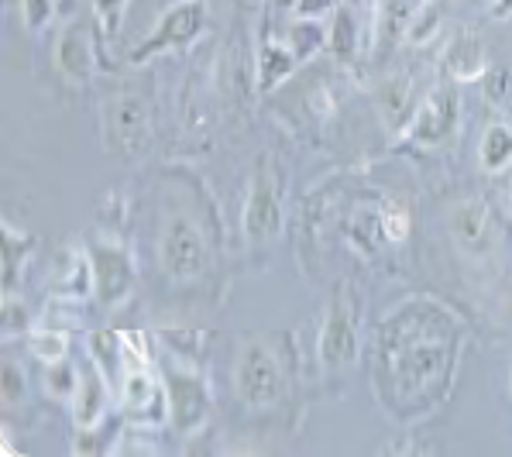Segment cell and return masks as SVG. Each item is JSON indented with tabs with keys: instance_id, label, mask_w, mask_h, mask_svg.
Wrapping results in <instances>:
<instances>
[{
	"instance_id": "ffe728a7",
	"label": "cell",
	"mask_w": 512,
	"mask_h": 457,
	"mask_svg": "<svg viewBox=\"0 0 512 457\" xmlns=\"http://www.w3.org/2000/svg\"><path fill=\"white\" fill-rule=\"evenodd\" d=\"M76 385H80V375H76L73 365H66V358L62 361H49V389L55 396H76Z\"/></svg>"
},
{
	"instance_id": "484cf974",
	"label": "cell",
	"mask_w": 512,
	"mask_h": 457,
	"mask_svg": "<svg viewBox=\"0 0 512 457\" xmlns=\"http://www.w3.org/2000/svg\"><path fill=\"white\" fill-rule=\"evenodd\" d=\"M121 4H124V0H97V11H100V14H110V18H117Z\"/></svg>"
},
{
	"instance_id": "d6986e66",
	"label": "cell",
	"mask_w": 512,
	"mask_h": 457,
	"mask_svg": "<svg viewBox=\"0 0 512 457\" xmlns=\"http://www.w3.org/2000/svg\"><path fill=\"white\" fill-rule=\"evenodd\" d=\"M330 45L337 55H348L358 45V25H354L351 11H337V18L330 21Z\"/></svg>"
},
{
	"instance_id": "44dd1931",
	"label": "cell",
	"mask_w": 512,
	"mask_h": 457,
	"mask_svg": "<svg viewBox=\"0 0 512 457\" xmlns=\"http://www.w3.org/2000/svg\"><path fill=\"white\" fill-rule=\"evenodd\" d=\"M31 344H35L38 358H45V361H62V358H66V337H62V334H52V330H45V334L31 337Z\"/></svg>"
},
{
	"instance_id": "5bb4252c",
	"label": "cell",
	"mask_w": 512,
	"mask_h": 457,
	"mask_svg": "<svg viewBox=\"0 0 512 457\" xmlns=\"http://www.w3.org/2000/svg\"><path fill=\"white\" fill-rule=\"evenodd\" d=\"M482 165L488 172H502L512 162V131L506 124H492L482 138Z\"/></svg>"
},
{
	"instance_id": "7a4b0ae2",
	"label": "cell",
	"mask_w": 512,
	"mask_h": 457,
	"mask_svg": "<svg viewBox=\"0 0 512 457\" xmlns=\"http://www.w3.org/2000/svg\"><path fill=\"white\" fill-rule=\"evenodd\" d=\"M203 262H207V248H203L200 231L183 217L169 220L162 234V265L169 269V275L193 279V275H200Z\"/></svg>"
},
{
	"instance_id": "277c9868",
	"label": "cell",
	"mask_w": 512,
	"mask_h": 457,
	"mask_svg": "<svg viewBox=\"0 0 512 457\" xmlns=\"http://www.w3.org/2000/svg\"><path fill=\"white\" fill-rule=\"evenodd\" d=\"M165 389H169V413L172 423L179 430H193L203 423L207 416V389L196 375L179 372V368H169L165 375Z\"/></svg>"
},
{
	"instance_id": "603a6c76",
	"label": "cell",
	"mask_w": 512,
	"mask_h": 457,
	"mask_svg": "<svg viewBox=\"0 0 512 457\" xmlns=\"http://www.w3.org/2000/svg\"><path fill=\"white\" fill-rule=\"evenodd\" d=\"M0 392H4V403H18L21 392H25V382H21L18 368L4 365V375H0Z\"/></svg>"
},
{
	"instance_id": "9a60e30c",
	"label": "cell",
	"mask_w": 512,
	"mask_h": 457,
	"mask_svg": "<svg viewBox=\"0 0 512 457\" xmlns=\"http://www.w3.org/2000/svg\"><path fill=\"white\" fill-rule=\"evenodd\" d=\"M296 66V55L289 45H265L262 59H258V73H262V90H272L275 83H282Z\"/></svg>"
},
{
	"instance_id": "3957f363",
	"label": "cell",
	"mask_w": 512,
	"mask_h": 457,
	"mask_svg": "<svg viewBox=\"0 0 512 457\" xmlns=\"http://www.w3.org/2000/svg\"><path fill=\"white\" fill-rule=\"evenodd\" d=\"M458 93L454 90H433L430 100H423V107L413 117V138L420 145H440L454 135L458 128Z\"/></svg>"
},
{
	"instance_id": "d4e9b609",
	"label": "cell",
	"mask_w": 512,
	"mask_h": 457,
	"mask_svg": "<svg viewBox=\"0 0 512 457\" xmlns=\"http://www.w3.org/2000/svg\"><path fill=\"white\" fill-rule=\"evenodd\" d=\"M330 7H334V0H296V11L299 18H324V14H330Z\"/></svg>"
},
{
	"instance_id": "6da1fadb",
	"label": "cell",
	"mask_w": 512,
	"mask_h": 457,
	"mask_svg": "<svg viewBox=\"0 0 512 457\" xmlns=\"http://www.w3.org/2000/svg\"><path fill=\"white\" fill-rule=\"evenodd\" d=\"M282 375L279 365L262 344H251L238 358V392L248 406H272L279 399Z\"/></svg>"
},
{
	"instance_id": "7c38bea8",
	"label": "cell",
	"mask_w": 512,
	"mask_h": 457,
	"mask_svg": "<svg viewBox=\"0 0 512 457\" xmlns=\"http://www.w3.org/2000/svg\"><path fill=\"white\" fill-rule=\"evenodd\" d=\"M55 59H59L62 73L73 76V80H83V76L90 73V38H86V31L83 28H69L66 35H62Z\"/></svg>"
},
{
	"instance_id": "2e32d148",
	"label": "cell",
	"mask_w": 512,
	"mask_h": 457,
	"mask_svg": "<svg viewBox=\"0 0 512 457\" xmlns=\"http://www.w3.org/2000/svg\"><path fill=\"white\" fill-rule=\"evenodd\" d=\"M327 42H330V35L317 18H299V25H293V31H289V49H293L296 62L310 59V55L324 49Z\"/></svg>"
},
{
	"instance_id": "30bf717a",
	"label": "cell",
	"mask_w": 512,
	"mask_h": 457,
	"mask_svg": "<svg viewBox=\"0 0 512 457\" xmlns=\"http://www.w3.org/2000/svg\"><path fill=\"white\" fill-rule=\"evenodd\" d=\"M444 66H447V73L458 76V80H475V76H482L485 52H482V45H478V38L475 35L454 38V42L447 45Z\"/></svg>"
},
{
	"instance_id": "ac0fdd59",
	"label": "cell",
	"mask_w": 512,
	"mask_h": 457,
	"mask_svg": "<svg viewBox=\"0 0 512 457\" xmlns=\"http://www.w3.org/2000/svg\"><path fill=\"white\" fill-rule=\"evenodd\" d=\"M382 107H385V117H389L396 128H403L409 110H413V104H409V83L406 80H389L382 86Z\"/></svg>"
},
{
	"instance_id": "4fadbf2b",
	"label": "cell",
	"mask_w": 512,
	"mask_h": 457,
	"mask_svg": "<svg viewBox=\"0 0 512 457\" xmlns=\"http://www.w3.org/2000/svg\"><path fill=\"white\" fill-rule=\"evenodd\" d=\"M420 7H423V0H382V4H378V35H382L385 42L399 38L403 31H409L413 18L420 14Z\"/></svg>"
},
{
	"instance_id": "e0dca14e",
	"label": "cell",
	"mask_w": 512,
	"mask_h": 457,
	"mask_svg": "<svg viewBox=\"0 0 512 457\" xmlns=\"http://www.w3.org/2000/svg\"><path fill=\"white\" fill-rule=\"evenodd\" d=\"M485 227H488V214L482 203H464V207H458V214H454V234L464 244H482Z\"/></svg>"
},
{
	"instance_id": "52a82bcc",
	"label": "cell",
	"mask_w": 512,
	"mask_h": 457,
	"mask_svg": "<svg viewBox=\"0 0 512 457\" xmlns=\"http://www.w3.org/2000/svg\"><path fill=\"white\" fill-rule=\"evenodd\" d=\"M203 25V11L200 4H179L172 7L169 14H165V21L159 25L152 38L145 42V49H141L135 59H145V55L159 52V49H176V45H186L196 38V31Z\"/></svg>"
},
{
	"instance_id": "9c48e42d",
	"label": "cell",
	"mask_w": 512,
	"mask_h": 457,
	"mask_svg": "<svg viewBox=\"0 0 512 457\" xmlns=\"http://www.w3.org/2000/svg\"><path fill=\"white\" fill-rule=\"evenodd\" d=\"M110 128H114V138L121 141L124 148H135L145 138V107L138 104L135 97H121L114 107H110Z\"/></svg>"
},
{
	"instance_id": "5b68a950",
	"label": "cell",
	"mask_w": 512,
	"mask_h": 457,
	"mask_svg": "<svg viewBox=\"0 0 512 457\" xmlns=\"http://www.w3.org/2000/svg\"><path fill=\"white\" fill-rule=\"evenodd\" d=\"M282 227V203H279V189L272 179L258 176L251 186L248 207H244V234L251 241H269L279 234Z\"/></svg>"
},
{
	"instance_id": "ba28073f",
	"label": "cell",
	"mask_w": 512,
	"mask_h": 457,
	"mask_svg": "<svg viewBox=\"0 0 512 457\" xmlns=\"http://www.w3.org/2000/svg\"><path fill=\"white\" fill-rule=\"evenodd\" d=\"M93 275H97V289L107 303L110 299H121L124 289H128V282H131L128 262H124V255L114 248H100L97 255H93Z\"/></svg>"
},
{
	"instance_id": "4316f807",
	"label": "cell",
	"mask_w": 512,
	"mask_h": 457,
	"mask_svg": "<svg viewBox=\"0 0 512 457\" xmlns=\"http://www.w3.org/2000/svg\"><path fill=\"white\" fill-rule=\"evenodd\" d=\"M492 11L499 14V18H509V14H512V0H492Z\"/></svg>"
},
{
	"instance_id": "cb8c5ba5",
	"label": "cell",
	"mask_w": 512,
	"mask_h": 457,
	"mask_svg": "<svg viewBox=\"0 0 512 457\" xmlns=\"http://www.w3.org/2000/svg\"><path fill=\"white\" fill-rule=\"evenodd\" d=\"M52 18V0H25V21L31 28H42Z\"/></svg>"
},
{
	"instance_id": "7402d4cb",
	"label": "cell",
	"mask_w": 512,
	"mask_h": 457,
	"mask_svg": "<svg viewBox=\"0 0 512 457\" xmlns=\"http://www.w3.org/2000/svg\"><path fill=\"white\" fill-rule=\"evenodd\" d=\"M406 231H409L406 210H396V207L385 210V214H382V234H385V238H389V241H403Z\"/></svg>"
},
{
	"instance_id": "8fae6325",
	"label": "cell",
	"mask_w": 512,
	"mask_h": 457,
	"mask_svg": "<svg viewBox=\"0 0 512 457\" xmlns=\"http://www.w3.org/2000/svg\"><path fill=\"white\" fill-rule=\"evenodd\" d=\"M76 423L83 430H90L93 423L104 416V406H107V389H104V378L97 372H83L80 375V385H76Z\"/></svg>"
},
{
	"instance_id": "8992f818",
	"label": "cell",
	"mask_w": 512,
	"mask_h": 457,
	"mask_svg": "<svg viewBox=\"0 0 512 457\" xmlns=\"http://www.w3.org/2000/svg\"><path fill=\"white\" fill-rule=\"evenodd\" d=\"M320 354H324L327 365H351L354 354H358V323L348 306V299H337V306L330 310L324 323V334H320Z\"/></svg>"
}]
</instances>
